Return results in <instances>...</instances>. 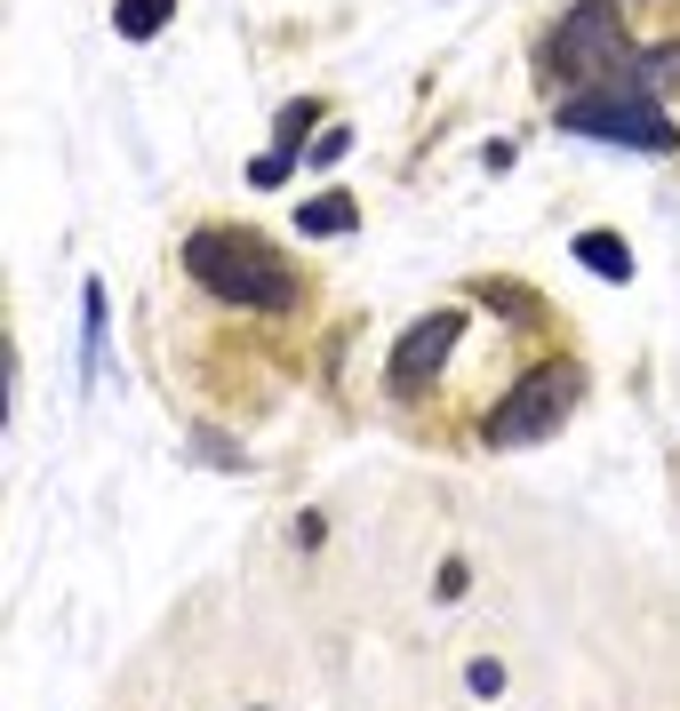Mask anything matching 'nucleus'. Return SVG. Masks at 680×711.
Here are the masks:
<instances>
[{
  "mask_svg": "<svg viewBox=\"0 0 680 711\" xmlns=\"http://www.w3.org/2000/svg\"><path fill=\"white\" fill-rule=\"evenodd\" d=\"M544 64L568 72L576 88H624V81H641V57H633V40H624L617 0H576V9L552 24Z\"/></svg>",
  "mask_w": 680,
  "mask_h": 711,
  "instance_id": "2",
  "label": "nucleus"
},
{
  "mask_svg": "<svg viewBox=\"0 0 680 711\" xmlns=\"http://www.w3.org/2000/svg\"><path fill=\"white\" fill-rule=\"evenodd\" d=\"M313 120H320V105H313V96H305V105H289V112H281V144H272L265 161H248V176H257V185H281V176H289V161H296V144L313 137Z\"/></svg>",
  "mask_w": 680,
  "mask_h": 711,
  "instance_id": "6",
  "label": "nucleus"
},
{
  "mask_svg": "<svg viewBox=\"0 0 680 711\" xmlns=\"http://www.w3.org/2000/svg\"><path fill=\"white\" fill-rule=\"evenodd\" d=\"M576 392H585V376H576V360H544L537 376H520V384L496 400V416H489V440L496 448H528V440H544L552 424H561L576 408Z\"/></svg>",
  "mask_w": 680,
  "mask_h": 711,
  "instance_id": "4",
  "label": "nucleus"
},
{
  "mask_svg": "<svg viewBox=\"0 0 680 711\" xmlns=\"http://www.w3.org/2000/svg\"><path fill=\"white\" fill-rule=\"evenodd\" d=\"M344 152H352V129H329V137L313 144V168H329V161H344Z\"/></svg>",
  "mask_w": 680,
  "mask_h": 711,
  "instance_id": "10",
  "label": "nucleus"
},
{
  "mask_svg": "<svg viewBox=\"0 0 680 711\" xmlns=\"http://www.w3.org/2000/svg\"><path fill=\"white\" fill-rule=\"evenodd\" d=\"M568 137H609V144H641V152H680V120H665V105L648 88H576L561 105Z\"/></svg>",
  "mask_w": 680,
  "mask_h": 711,
  "instance_id": "3",
  "label": "nucleus"
},
{
  "mask_svg": "<svg viewBox=\"0 0 680 711\" xmlns=\"http://www.w3.org/2000/svg\"><path fill=\"white\" fill-rule=\"evenodd\" d=\"M296 224H305V233H352V224H361V209H352L344 192H320V200H305V209H296Z\"/></svg>",
  "mask_w": 680,
  "mask_h": 711,
  "instance_id": "8",
  "label": "nucleus"
},
{
  "mask_svg": "<svg viewBox=\"0 0 680 711\" xmlns=\"http://www.w3.org/2000/svg\"><path fill=\"white\" fill-rule=\"evenodd\" d=\"M496 688H505V664H489V655H481V664H472V696H496Z\"/></svg>",
  "mask_w": 680,
  "mask_h": 711,
  "instance_id": "11",
  "label": "nucleus"
},
{
  "mask_svg": "<svg viewBox=\"0 0 680 711\" xmlns=\"http://www.w3.org/2000/svg\"><path fill=\"white\" fill-rule=\"evenodd\" d=\"M168 16H176V0H120V9H113V24H120L129 40H153Z\"/></svg>",
  "mask_w": 680,
  "mask_h": 711,
  "instance_id": "9",
  "label": "nucleus"
},
{
  "mask_svg": "<svg viewBox=\"0 0 680 711\" xmlns=\"http://www.w3.org/2000/svg\"><path fill=\"white\" fill-rule=\"evenodd\" d=\"M185 272L209 296L224 304H257V312H289L296 296V264L281 257V248H265L257 233H233V224H209V233L185 240Z\"/></svg>",
  "mask_w": 680,
  "mask_h": 711,
  "instance_id": "1",
  "label": "nucleus"
},
{
  "mask_svg": "<svg viewBox=\"0 0 680 711\" xmlns=\"http://www.w3.org/2000/svg\"><path fill=\"white\" fill-rule=\"evenodd\" d=\"M457 328H465L457 312H424L409 336L392 344V392H424V384H433L441 360H448V344H457Z\"/></svg>",
  "mask_w": 680,
  "mask_h": 711,
  "instance_id": "5",
  "label": "nucleus"
},
{
  "mask_svg": "<svg viewBox=\"0 0 680 711\" xmlns=\"http://www.w3.org/2000/svg\"><path fill=\"white\" fill-rule=\"evenodd\" d=\"M576 257H585L600 281H633V248L609 240V233H576Z\"/></svg>",
  "mask_w": 680,
  "mask_h": 711,
  "instance_id": "7",
  "label": "nucleus"
}]
</instances>
